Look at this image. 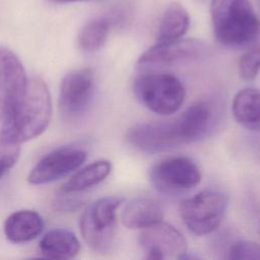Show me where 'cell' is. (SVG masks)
Segmentation results:
<instances>
[{
	"label": "cell",
	"instance_id": "6da1fadb",
	"mask_svg": "<svg viewBox=\"0 0 260 260\" xmlns=\"http://www.w3.org/2000/svg\"><path fill=\"white\" fill-rule=\"evenodd\" d=\"M52 116V99L40 77L27 78L25 89L10 116L3 122L0 138L21 144L40 136Z\"/></svg>",
	"mask_w": 260,
	"mask_h": 260
},
{
	"label": "cell",
	"instance_id": "7a4b0ae2",
	"mask_svg": "<svg viewBox=\"0 0 260 260\" xmlns=\"http://www.w3.org/2000/svg\"><path fill=\"white\" fill-rule=\"evenodd\" d=\"M210 13L214 37L223 46H247L260 36V18L250 0H211Z\"/></svg>",
	"mask_w": 260,
	"mask_h": 260
},
{
	"label": "cell",
	"instance_id": "3957f363",
	"mask_svg": "<svg viewBox=\"0 0 260 260\" xmlns=\"http://www.w3.org/2000/svg\"><path fill=\"white\" fill-rule=\"evenodd\" d=\"M126 139L135 148L148 153L162 152L195 142L184 112L172 120L134 125L127 131Z\"/></svg>",
	"mask_w": 260,
	"mask_h": 260
},
{
	"label": "cell",
	"instance_id": "277c9868",
	"mask_svg": "<svg viewBox=\"0 0 260 260\" xmlns=\"http://www.w3.org/2000/svg\"><path fill=\"white\" fill-rule=\"evenodd\" d=\"M123 198L106 196L90 203L82 212L80 233L85 243L100 254L109 253L114 245L117 230V210Z\"/></svg>",
	"mask_w": 260,
	"mask_h": 260
},
{
	"label": "cell",
	"instance_id": "5b68a950",
	"mask_svg": "<svg viewBox=\"0 0 260 260\" xmlns=\"http://www.w3.org/2000/svg\"><path fill=\"white\" fill-rule=\"evenodd\" d=\"M132 88L141 105L162 116L178 112L186 95L181 81L168 73L139 75L134 79Z\"/></svg>",
	"mask_w": 260,
	"mask_h": 260
},
{
	"label": "cell",
	"instance_id": "8992f818",
	"mask_svg": "<svg viewBox=\"0 0 260 260\" xmlns=\"http://www.w3.org/2000/svg\"><path fill=\"white\" fill-rule=\"evenodd\" d=\"M229 204L225 193L205 189L184 199L179 206L180 216L187 229L197 236H206L220 225Z\"/></svg>",
	"mask_w": 260,
	"mask_h": 260
},
{
	"label": "cell",
	"instance_id": "52a82bcc",
	"mask_svg": "<svg viewBox=\"0 0 260 260\" xmlns=\"http://www.w3.org/2000/svg\"><path fill=\"white\" fill-rule=\"evenodd\" d=\"M149 180L162 193L180 194L196 187L201 173L191 158L173 156L155 164L149 171Z\"/></svg>",
	"mask_w": 260,
	"mask_h": 260
},
{
	"label": "cell",
	"instance_id": "ba28073f",
	"mask_svg": "<svg viewBox=\"0 0 260 260\" xmlns=\"http://www.w3.org/2000/svg\"><path fill=\"white\" fill-rule=\"evenodd\" d=\"M206 52V46L194 39H180L170 43H155L137 60L141 68L170 67L192 63Z\"/></svg>",
	"mask_w": 260,
	"mask_h": 260
},
{
	"label": "cell",
	"instance_id": "9c48e42d",
	"mask_svg": "<svg viewBox=\"0 0 260 260\" xmlns=\"http://www.w3.org/2000/svg\"><path fill=\"white\" fill-rule=\"evenodd\" d=\"M138 243L146 254V258L155 260L185 258L188 247L181 232L164 220L143 229Z\"/></svg>",
	"mask_w": 260,
	"mask_h": 260
},
{
	"label": "cell",
	"instance_id": "30bf717a",
	"mask_svg": "<svg viewBox=\"0 0 260 260\" xmlns=\"http://www.w3.org/2000/svg\"><path fill=\"white\" fill-rule=\"evenodd\" d=\"M86 159V152L74 146L55 149L43 156L28 174L31 185H45L55 182L81 167Z\"/></svg>",
	"mask_w": 260,
	"mask_h": 260
},
{
	"label": "cell",
	"instance_id": "8fae6325",
	"mask_svg": "<svg viewBox=\"0 0 260 260\" xmlns=\"http://www.w3.org/2000/svg\"><path fill=\"white\" fill-rule=\"evenodd\" d=\"M27 78L19 58L9 49L0 48V121L4 122L21 98Z\"/></svg>",
	"mask_w": 260,
	"mask_h": 260
},
{
	"label": "cell",
	"instance_id": "7c38bea8",
	"mask_svg": "<svg viewBox=\"0 0 260 260\" xmlns=\"http://www.w3.org/2000/svg\"><path fill=\"white\" fill-rule=\"evenodd\" d=\"M94 90V74L90 68L76 69L65 75L60 86L59 105L67 118L80 115L87 108Z\"/></svg>",
	"mask_w": 260,
	"mask_h": 260
},
{
	"label": "cell",
	"instance_id": "4fadbf2b",
	"mask_svg": "<svg viewBox=\"0 0 260 260\" xmlns=\"http://www.w3.org/2000/svg\"><path fill=\"white\" fill-rule=\"evenodd\" d=\"M121 220L128 229L143 230L164 220V211L153 198L139 196L131 199L124 206Z\"/></svg>",
	"mask_w": 260,
	"mask_h": 260
},
{
	"label": "cell",
	"instance_id": "5bb4252c",
	"mask_svg": "<svg viewBox=\"0 0 260 260\" xmlns=\"http://www.w3.org/2000/svg\"><path fill=\"white\" fill-rule=\"evenodd\" d=\"M44 229L42 216L34 210L22 209L11 213L4 222V234L14 244H22L36 239Z\"/></svg>",
	"mask_w": 260,
	"mask_h": 260
},
{
	"label": "cell",
	"instance_id": "9a60e30c",
	"mask_svg": "<svg viewBox=\"0 0 260 260\" xmlns=\"http://www.w3.org/2000/svg\"><path fill=\"white\" fill-rule=\"evenodd\" d=\"M42 255L50 259H70L80 250L77 237L69 230L54 229L44 235L40 241Z\"/></svg>",
	"mask_w": 260,
	"mask_h": 260
},
{
	"label": "cell",
	"instance_id": "2e32d148",
	"mask_svg": "<svg viewBox=\"0 0 260 260\" xmlns=\"http://www.w3.org/2000/svg\"><path fill=\"white\" fill-rule=\"evenodd\" d=\"M232 111L239 124L250 130H260V89L247 87L238 91Z\"/></svg>",
	"mask_w": 260,
	"mask_h": 260
},
{
	"label": "cell",
	"instance_id": "e0dca14e",
	"mask_svg": "<svg viewBox=\"0 0 260 260\" xmlns=\"http://www.w3.org/2000/svg\"><path fill=\"white\" fill-rule=\"evenodd\" d=\"M190 25V16L179 2H172L165 10L156 34V43H170L182 39Z\"/></svg>",
	"mask_w": 260,
	"mask_h": 260
},
{
	"label": "cell",
	"instance_id": "ac0fdd59",
	"mask_svg": "<svg viewBox=\"0 0 260 260\" xmlns=\"http://www.w3.org/2000/svg\"><path fill=\"white\" fill-rule=\"evenodd\" d=\"M111 162L107 159L95 160L77 171L63 185L62 191L78 193L103 182L111 173Z\"/></svg>",
	"mask_w": 260,
	"mask_h": 260
},
{
	"label": "cell",
	"instance_id": "d6986e66",
	"mask_svg": "<svg viewBox=\"0 0 260 260\" xmlns=\"http://www.w3.org/2000/svg\"><path fill=\"white\" fill-rule=\"evenodd\" d=\"M111 22L107 18H94L86 22L78 36V44L84 52L99 51L107 42Z\"/></svg>",
	"mask_w": 260,
	"mask_h": 260
},
{
	"label": "cell",
	"instance_id": "ffe728a7",
	"mask_svg": "<svg viewBox=\"0 0 260 260\" xmlns=\"http://www.w3.org/2000/svg\"><path fill=\"white\" fill-rule=\"evenodd\" d=\"M260 71V43L254 44L239 60V74L244 80H253Z\"/></svg>",
	"mask_w": 260,
	"mask_h": 260
},
{
	"label": "cell",
	"instance_id": "44dd1931",
	"mask_svg": "<svg viewBox=\"0 0 260 260\" xmlns=\"http://www.w3.org/2000/svg\"><path fill=\"white\" fill-rule=\"evenodd\" d=\"M229 258L236 260H260V244L248 240L237 241L230 247Z\"/></svg>",
	"mask_w": 260,
	"mask_h": 260
},
{
	"label": "cell",
	"instance_id": "7402d4cb",
	"mask_svg": "<svg viewBox=\"0 0 260 260\" xmlns=\"http://www.w3.org/2000/svg\"><path fill=\"white\" fill-rule=\"evenodd\" d=\"M20 153V144L0 138V179L16 162Z\"/></svg>",
	"mask_w": 260,
	"mask_h": 260
},
{
	"label": "cell",
	"instance_id": "603a6c76",
	"mask_svg": "<svg viewBox=\"0 0 260 260\" xmlns=\"http://www.w3.org/2000/svg\"><path fill=\"white\" fill-rule=\"evenodd\" d=\"M53 3L64 4V3H73V2H88V1H104V0H50Z\"/></svg>",
	"mask_w": 260,
	"mask_h": 260
},
{
	"label": "cell",
	"instance_id": "cb8c5ba5",
	"mask_svg": "<svg viewBox=\"0 0 260 260\" xmlns=\"http://www.w3.org/2000/svg\"><path fill=\"white\" fill-rule=\"evenodd\" d=\"M259 233H260V232H259Z\"/></svg>",
	"mask_w": 260,
	"mask_h": 260
}]
</instances>
